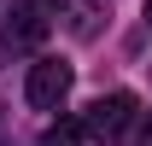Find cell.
I'll list each match as a JSON object with an SVG mask.
<instances>
[{
    "label": "cell",
    "instance_id": "6da1fadb",
    "mask_svg": "<svg viewBox=\"0 0 152 146\" xmlns=\"http://www.w3.org/2000/svg\"><path fill=\"white\" fill-rule=\"evenodd\" d=\"M23 93H29V105H35V111H58V105H64V93H70V64H64V58H41V64H29Z\"/></svg>",
    "mask_w": 152,
    "mask_h": 146
},
{
    "label": "cell",
    "instance_id": "7a4b0ae2",
    "mask_svg": "<svg viewBox=\"0 0 152 146\" xmlns=\"http://www.w3.org/2000/svg\"><path fill=\"white\" fill-rule=\"evenodd\" d=\"M134 117V93H99L94 105L82 111V128H88V134H99V140H111V134H123V123H129Z\"/></svg>",
    "mask_w": 152,
    "mask_h": 146
},
{
    "label": "cell",
    "instance_id": "3957f363",
    "mask_svg": "<svg viewBox=\"0 0 152 146\" xmlns=\"http://www.w3.org/2000/svg\"><path fill=\"white\" fill-rule=\"evenodd\" d=\"M41 35H47V23H41V18H29V12H18V6H12V23H6V47H35Z\"/></svg>",
    "mask_w": 152,
    "mask_h": 146
},
{
    "label": "cell",
    "instance_id": "277c9868",
    "mask_svg": "<svg viewBox=\"0 0 152 146\" xmlns=\"http://www.w3.org/2000/svg\"><path fill=\"white\" fill-rule=\"evenodd\" d=\"M82 134H88V128H82V117H58V123L41 134V146H82Z\"/></svg>",
    "mask_w": 152,
    "mask_h": 146
},
{
    "label": "cell",
    "instance_id": "5b68a950",
    "mask_svg": "<svg viewBox=\"0 0 152 146\" xmlns=\"http://www.w3.org/2000/svg\"><path fill=\"white\" fill-rule=\"evenodd\" d=\"M18 12H29V18H41V23H53L58 12H64V0H12Z\"/></svg>",
    "mask_w": 152,
    "mask_h": 146
},
{
    "label": "cell",
    "instance_id": "8992f818",
    "mask_svg": "<svg viewBox=\"0 0 152 146\" xmlns=\"http://www.w3.org/2000/svg\"><path fill=\"white\" fill-rule=\"evenodd\" d=\"M140 146H152V111H146V123H140Z\"/></svg>",
    "mask_w": 152,
    "mask_h": 146
},
{
    "label": "cell",
    "instance_id": "52a82bcc",
    "mask_svg": "<svg viewBox=\"0 0 152 146\" xmlns=\"http://www.w3.org/2000/svg\"><path fill=\"white\" fill-rule=\"evenodd\" d=\"M146 23H152V0H146Z\"/></svg>",
    "mask_w": 152,
    "mask_h": 146
},
{
    "label": "cell",
    "instance_id": "ba28073f",
    "mask_svg": "<svg viewBox=\"0 0 152 146\" xmlns=\"http://www.w3.org/2000/svg\"><path fill=\"white\" fill-rule=\"evenodd\" d=\"M0 134H6V123H0Z\"/></svg>",
    "mask_w": 152,
    "mask_h": 146
}]
</instances>
